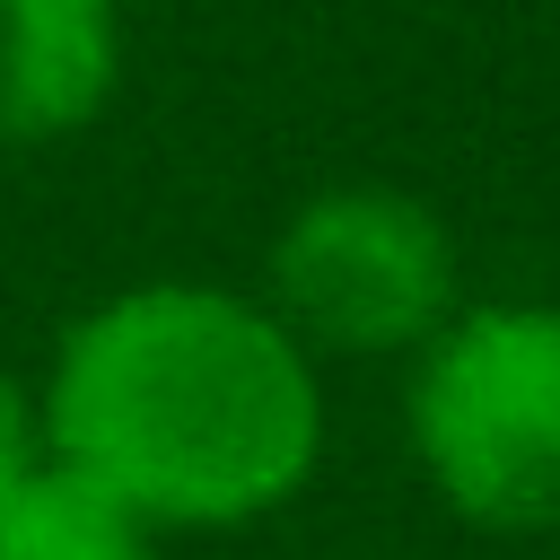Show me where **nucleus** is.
<instances>
[{"label": "nucleus", "instance_id": "f257e3e1", "mask_svg": "<svg viewBox=\"0 0 560 560\" xmlns=\"http://www.w3.org/2000/svg\"><path fill=\"white\" fill-rule=\"evenodd\" d=\"M35 429L52 464L114 490L140 525L219 534L306 490L324 455V385L262 298L140 280L61 332Z\"/></svg>", "mask_w": 560, "mask_h": 560}, {"label": "nucleus", "instance_id": "f03ea898", "mask_svg": "<svg viewBox=\"0 0 560 560\" xmlns=\"http://www.w3.org/2000/svg\"><path fill=\"white\" fill-rule=\"evenodd\" d=\"M411 455L481 534H560V306H455L411 368Z\"/></svg>", "mask_w": 560, "mask_h": 560}, {"label": "nucleus", "instance_id": "7ed1b4c3", "mask_svg": "<svg viewBox=\"0 0 560 560\" xmlns=\"http://www.w3.org/2000/svg\"><path fill=\"white\" fill-rule=\"evenodd\" d=\"M271 315L306 350H420L455 315V236L394 184H332L271 236Z\"/></svg>", "mask_w": 560, "mask_h": 560}, {"label": "nucleus", "instance_id": "20e7f679", "mask_svg": "<svg viewBox=\"0 0 560 560\" xmlns=\"http://www.w3.org/2000/svg\"><path fill=\"white\" fill-rule=\"evenodd\" d=\"M122 79V0H0V140H61Z\"/></svg>", "mask_w": 560, "mask_h": 560}, {"label": "nucleus", "instance_id": "39448f33", "mask_svg": "<svg viewBox=\"0 0 560 560\" xmlns=\"http://www.w3.org/2000/svg\"><path fill=\"white\" fill-rule=\"evenodd\" d=\"M0 560H158V525H140L114 490L44 455L0 499Z\"/></svg>", "mask_w": 560, "mask_h": 560}, {"label": "nucleus", "instance_id": "423d86ee", "mask_svg": "<svg viewBox=\"0 0 560 560\" xmlns=\"http://www.w3.org/2000/svg\"><path fill=\"white\" fill-rule=\"evenodd\" d=\"M44 464V429H35V402H26V385L0 368V499L26 481Z\"/></svg>", "mask_w": 560, "mask_h": 560}]
</instances>
